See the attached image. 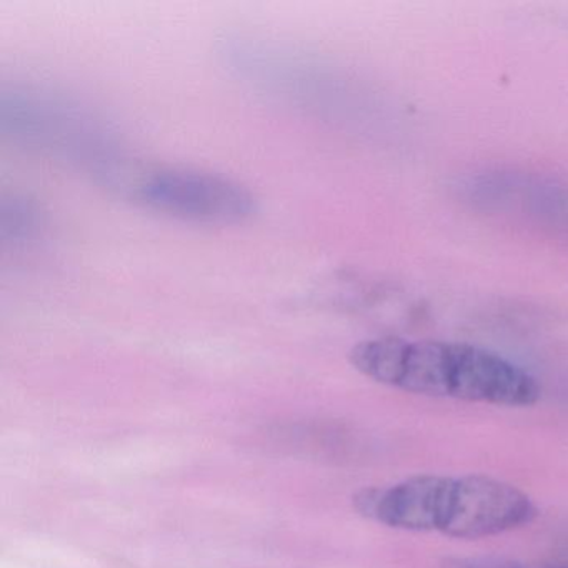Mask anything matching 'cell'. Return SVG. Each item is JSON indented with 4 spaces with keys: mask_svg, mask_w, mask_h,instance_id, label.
<instances>
[{
    "mask_svg": "<svg viewBox=\"0 0 568 568\" xmlns=\"http://www.w3.org/2000/svg\"><path fill=\"white\" fill-rule=\"evenodd\" d=\"M348 361L377 384L424 397L511 408L541 398L540 382L530 372L465 342L368 338L354 345Z\"/></svg>",
    "mask_w": 568,
    "mask_h": 568,
    "instance_id": "6da1fadb",
    "label": "cell"
},
{
    "mask_svg": "<svg viewBox=\"0 0 568 568\" xmlns=\"http://www.w3.org/2000/svg\"><path fill=\"white\" fill-rule=\"evenodd\" d=\"M362 517L395 530L480 540L528 527L540 510L530 495L487 475L424 474L365 488L354 498Z\"/></svg>",
    "mask_w": 568,
    "mask_h": 568,
    "instance_id": "7a4b0ae2",
    "label": "cell"
},
{
    "mask_svg": "<svg viewBox=\"0 0 568 568\" xmlns=\"http://www.w3.org/2000/svg\"><path fill=\"white\" fill-rule=\"evenodd\" d=\"M134 195L152 211L197 224H242L257 212V201L244 185L195 169L149 172L135 182Z\"/></svg>",
    "mask_w": 568,
    "mask_h": 568,
    "instance_id": "3957f363",
    "label": "cell"
},
{
    "mask_svg": "<svg viewBox=\"0 0 568 568\" xmlns=\"http://www.w3.org/2000/svg\"><path fill=\"white\" fill-rule=\"evenodd\" d=\"M468 201L501 212H517L538 224L568 231V187L517 174H487L462 185Z\"/></svg>",
    "mask_w": 568,
    "mask_h": 568,
    "instance_id": "277c9868",
    "label": "cell"
},
{
    "mask_svg": "<svg viewBox=\"0 0 568 568\" xmlns=\"http://www.w3.org/2000/svg\"><path fill=\"white\" fill-rule=\"evenodd\" d=\"M44 215L41 207L24 195H12L2 202L0 214V235L4 242L21 244L41 234Z\"/></svg>",
    "mask_w": 568,
    "mask_h": 568,
    "instance_id": "5b68a950",
    "label": "cell"
},
{
    "mask_svg": "<svg viewBox=\"0 0 568 568\" xmlns=\"http://www.w3.org/2000/svg\"><path fill=\"white\" fill-rule=\"evenodd\" d=\"M440 568H568L504 557H454L442 561Z\"/></svg>",
    "mask_w": 568,
    "mask_h": 568,
    "instance_id": "8992f818",
    "label": "cell"
}]
</instances>
